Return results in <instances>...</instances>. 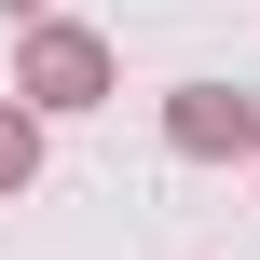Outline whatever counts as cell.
I'll list each match as a JSON object with an SVG mask.
<instances>
[{
  "label": "cell",
  "instance_id": "cell-2",
  "mask_svg": "<svg viewBox=\"0 0 260 260\" xmlns=\"http://www.w3.org/2000/svg\"><path fill=\"white\" fill-rule=\"evenodd\" d=\"M165 151H178V165H233V151H260V96H233V82H178V96H165Z\"/></svg>",
  "mask_w": 260,
  "mask_h": 260
},
{
  "label": "cell",
  "instance_id": "cell-3",
  "mask_svg": "<svg viewBox=\"0 0 260 260\" xmlns=\"http://www.w3.org/2000/svg\"><path fill=\"white\" fill-rule=\"evenodd\" d=\"M27 178H41V110H27V96H0V206H14Z\"/></svg>",
  "mask_w": 260,
  "mask_h": 260
},
{
  "label": "cell",
  "instance_id": "cell-5",
  "mask_svg": "<svg viewBox=\"0 0 260 260\" xmlns=\"http://www.w3.org/2000/svg\"><path fill=\"white\" fill-rule=\"evenodd\" d=\"M247 165H260V151H247Z\"/></svg>",
  "mask_w": 260,
  "mask_h": 260
},
{
  "label": "cell",
  "instance_id": "cell-4",
  "mask_svg": "<svg viewBox=\"0 0 260 260\" xmlns=\"http://www.w3.org/2000/svg\"><path fill=\"white\" fill-rule=\"evenodd\" d=\"M0 14H14V27H27V14H55V0H0Z\"/></svg>",
  "mask_w": 260,
  "mask_h": 260
},
{
  "label": "cell",
  "instance_id": "cell-1",
  "mask_svg": "<svg viewBox=\"0 0 260 260\" xmlns=\"http://www.w3.org/2000/svg\"><path fill=\"white\" fill-rule=\"evenodd\" d=\"M14 96H27L41 123L96 110V96H110V41H96L82 14H27V27H14Z\"/></svg>",
  "mask_w": 260,
  "mask_h": 260
}]
</instances>
